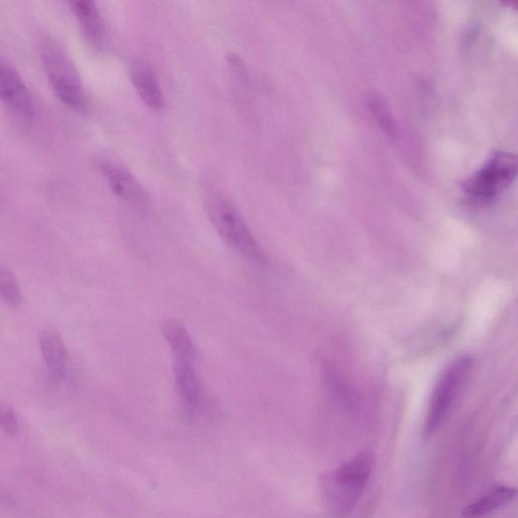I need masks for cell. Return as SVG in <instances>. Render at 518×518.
Wrapping results in <instances>:
<instances>
[{"instance_id":"8fae6325","label":"cell","mask_w":518,"mask_h":518,"mask_svg":"<svg viewBox=\"0 0 518 518\" xmlns=\"http://www.w3.org/2000/svg\"><path fill=\"white\" fill-rule=\"evenodd\" d=\"M69 5L87 39L100 43L105 34V23L99 7L91 0H74Z\"/></svg>"},{"instance_id":"30bf717a","label":"cell","mask_w":518,"mask_h":518,"mask_svg":"<svg viewBox=\"0 0 518 518\" xmlns=\"http://www.w3.org/2000/svg\"><path fill=\"white\" fill-rule=\"evenodd\" d=\"M40 349L44 360L55 376H62L68 367L69 355L64 340L54 328H46L40 335Z\"/></svg>"},{"instance_id":"7c38bea8","label":"cell","mask_w":518,"mask_h":518,"mask_svg":"<svg viewBox=\"0 0 518 518\" xmlns=\"http://www.w3.org/2000/svg\"><path fill=\"white\" fill-rule=\"evenodd\" d=\"M516 496V490L513 487L499 486L490 493L485 494L482 498L473 501L463 510V517L477 518L490 514L494 510L505 506L510 501H513Z\"/></svg>"},{"instance_id":"277c9868","label":"cell","mask_w":518,"mask_h":518,"mask_svg":"<svg viewBox=\"0 0 518 518\" xmlns=\"http://www.w3.org/2000/svg\"><path fill=\"white\" fill-rule=\"evenodd\" d=\"M472 362L470 358L463 357L451 362L443 371L438 384H436L431 405H429L425 426L426 436L434 434L445 423L465 381L468 379Z\"/></svg>"},{"instance_id":"3957f363","label":"cell","mask_w":518,"mask_h":518,"mask_svg":"<svg viewBox=\"0 0 518 518\" xmlns=\"http://www.w3.org/2000/svg\"><path fill=\"white\" fill-rule=\"evenodd\" d=\"M206 214L221 239L235 253L251 263L259 266L268 264V255L250 231L239 212L225 198L211 197L206 202Z\"/></svg>"},{"instance_id":"7a4b0ae2","label":"cell","mask_w":518,"mask_h":518,"mask_svg":"<svg viewBox=\"0 0 518 518\" xmlns=\"http://www.w3.org/2000/svg\"><path fill=\"white\" fill-rule=\"evenodd\" d=\"M44 71L57 98L77 113H85L87 99L80 74L69 52L56 40L47 39L41 46Z\"/></svg>"},{"instance_id":"ba28073f","label":"cell","mask_w":518,"mask_h":518,"mask_svg":"<svg viewBox=\"0 0 518 518\" xmlns=\"http://www.w3.org/2000/svg\"><path fill=\"white\" fill-rule=\"evenodd\" d=\"M99 167L117 197L135 206H146L147 194L127 168L108 158L100 159Z\"/></svg>"},{"instance_id":"8992f818","label":"cell","mask_w":518,"mask_h":518,"mask_svg":"<svg viewBox=\"0 0 518 518\" xmlns=\"http://www.w3.org/2000/svg\"><path fill=\"white\" fill-rule=\"evenodd\" d=\"M0 101L20 120L33 122L38 106L23 77L13 66L0 58Z\"/></svg>"},{"instance_id":"5bb4252c","label":"cell","mask_w":518,"mask_h":518,"mask_svg":"<svg viewBox=\"0 0 518 518\" xmlns=\"http://www.w3.org/2000/svg\"><path fill=\"white\" fill-rule=\"evenodd\" d=\"M0 427L7 435L14 436L19 433L17 414L11 405L4 402H0Z\"/></svg>"},{"instance_id":"6da1fadb","label":"cell","mask_w":518,"mask_h":518,"mask_svg":"<svg viewBox=\"0 0 518 518\" xmlns=\"http://www.w3.org/2000/svg\"><path fill=\"white\" fill-rule=\"evenodd\" d=\"M375 461L372 449H361L325 476L324 493L335 512L344 514L357 506L371 479Z\"/></svg>"},{"instance_id":"9c48e42d","label":"cell","mask_w":518,"mask_h":518,"mask_svg":"<svg viewBox=\"0 0 518 518\" xmlns=\"http://www.w3.org/2000/svg\"><path fill=\"white\" fill-rule=\"evenodd\" d=\"M131 77L140 99L148 108L155 110L164 108L165 96L162 93L157 74L150 66L145 64L133 66Z\"/></svg>"},{"instance_id":"5b68a950","label":"cell","mask_w":518,"mask_h":518,"mask_svg":"<svg viewBox=\"0 0 518 518\" xmlns=\"http://www.w3.org/2000/svg\"><path fill=\"white\" fill-rule=\"evenodd\" d=\"M516 159L512 154L498 153L465 183V191L473 202L494 201L516 176Z\"/></svg>"},{"instance_id":"4fadbf2b","label":"cell","mask_w":518,"mask_h":518,"mask_svg":"<svg viewBox=\"0 0 518 518\" xmlns=\"http://www.w3.org/2000/svg\"><path fill=\"white\" fill-rule=\"evenodd\" d=\"M0 298L11 306H19L23 301L17 278L4 266H0Z\"/></svg>"},{"instance_id":"52a82bcc","label":"cell","mask_w":518,"mask_h":518,"mask_svg":"<svg viewBox=\"0 0 518 518\" xmlns=\"http://www.w3.org/2000/svg\"><path fill=\"white\" fill-rule=\"evenodd\" d=\"M172 354L176 393L184 411L194 417L202 401L201 384L196 372L197 352Z\"/></svg>"}]
</instances>
